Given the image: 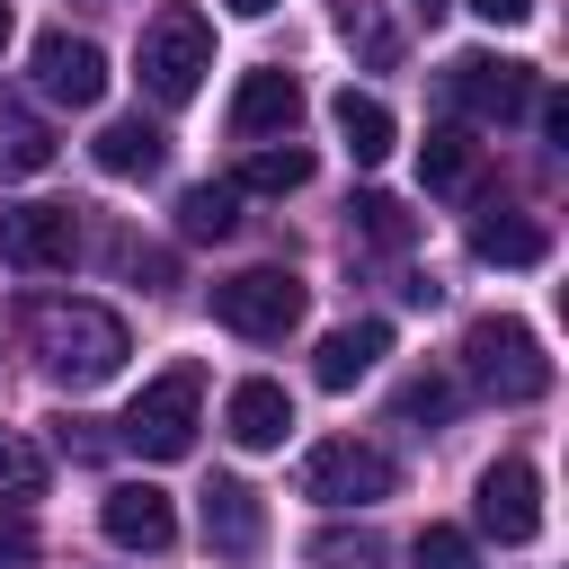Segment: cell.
<instances>
[{
  "label": "cell",
  "instance_id": "cell-16",
  "mask_svg": "<svg viewBox=\"0 0 569 569\" xmlns=\"http://www.w3.org/2000/svg\"><path fill=\"white\" fill-rule=\"evenodd\" d=\"M89 151H98V169H107V178H151V169L169 160V133H160L151 116H116Z\"/></svg>",
  "mask_w": 569,
  "mask_h": 569
},
{
  "label": "cell",
  "instance_id": "cell-15",
  "mask_svg": "<svg viewBox=\"0 0 569 569\" xmlns=\"http://www.w3.org/2000/svg\"><path fill=\"white\" fill-rule=\"evenodd\" d=\"M204 542L231 551V560H249V551L267 542V507H258L249 480H213V489H204Z\"/></svg>",
  "mask_w": 569,
  "mask_h": 569
},
{
  "label": "cell",
  "instance_id": "cell-17",
  "mask_svg": "<svg viewBox=\"0 0 569 569\" xmlns=\"http://www.w3.org/2000/svg\"><path fill=\"white\" fill-rule=\"evenodd\" d=\"M329 124H338V142H347L356 160H391V107H382L373 89H338V98H329Z\"/></svg>",
  "mask_w": 569,
  "mask_h": 569
},
{
  "label": "cell",
  "instance_id": "cell-28",
  "mask_svg": "<svg viewBox=\"0 0 569 569\" xmlns=\"http://www.w3.org/2000/svg\"><path fill=\"white\" fill-rule=\"evenodd\" d=\"M0 560H9V569H18V560H36V525H27L18 507L0 516Z\"/></svg>",
  "mask_w": 569,
  "mask_h": 569
},
{
  "label": "cell",
  "instance_id": "cell-20",
  "mask_svg": "<svg viewBox=\"0 0 569 569\" xmlns=\"http://www.w3.org/2000/svg\"><path fill=\"white\" fill-rule=\"evenodd\" d=\"M418 169H427V187H436V196H462V187H471V169H480V142H471L462 124H436V133H427V151H418Z\"/></svg>",
  "mask_w": 569,
  "mask_h": 569
},
{
  "label": "cell",
  "instance_id": "cell-25",
  "mask_svg": "<svg viewBox=\"0 0 569 569\" xmlns=\"http://www.w3.org/2000/svg\"><path fill=\"white\" fill-rule=\"evenodd\" d=\"M409 560H418V569H471V533H462V525H427V533L409 542Z\"/></svg>",
  "mask_w": 569,
  "mask_h": 569
},
{
  "label": "cell",
  "instance_id": "cell-22",
  "mask_svg": "<svg viewBox=\"0 0 569 569\" xmlns=\"http://www.w3.org/2000/svg\"><path fill=\"white\" fill-rule=\"evenodd\" d=\"M231 222H240V187H231V178H213V187H187V196H178V231H187V240H222Z\"/></svg>",
  "mask_w": 569,
  "mask_h": 569
},
{
  "label": "cell",
  "instance_id": "cell-31",
  "mask_svg": "<svg viewBox=\"0 0 569 569\" xmlns=\"http://www.w3.org/2000/svg\"><path fill=\"white\" fill-rule=\"evenodd\" d=\"M0 44H9V0H0Z\"/></svg>",
  "mask_w": 569,
  "mask_h": 569
},
{
  "label": "cell",
  "instance_id": "cell-24",
  "mask_svg": "<svg viewBox=\"0 0 569 569\" xmlns=\"http://www.w3.org/2000/svg\"><path fill=\"white\" fill-rule=\"evenodd\" d=\"M36 489H44V453L18 427H0V498H36Z\"/></svg>",
  "mask_w": 569,
  "mask_h": 569
},
{
  "label": "cell",
  "instance_id": "cell-8",
  "mask_svg": "<svg viewBox=\"0 0 569 569\" xmlns=\"http://www.w3.org/2000/svg\"><path fill=\"white\" fill-rule=\"evenodd\" d=\"M0 258L27 267V276L71 267L80 258V213L71 204H18V213H0Z\"/></svg>",
  "mask_w": 569,
  "mask_h": 569
},
{
  "label": "cell",
  "instance_id": "cell-26",
  "mask_svg": "<svg viewBox=\"0 0 569 569\" xmlns=\"http://www.w3.org/2000/svg\"><path fill=\"white\" fill-rule=\"evenodd\" d=\"M400 418H427V427L453 418V382H445V373H418V382L400 391Z\"/></svg>",
  "mask_w": 569,
  "mask_h": 569
},
{
  "label": "cell",
  "instance_id": "cell-12",
  "mask_svg": "<svg viewBox=\"0 0 569 569\" xmlns=\"http://www.w3.org/2000/svg\"><path fill=\"white\" fill-rule=\"evenodd\" d=\"M382 356H391V329H382V320H347V329H329V338H320L311 382H320V391H356Z\"/></svg>",
  "mask_w": 569,
  "mask_h": 569
},
{
  "label": "cell",
  "instance_id": "cell-7",
  "mask_svg": "<svg viewBox=\"0 0 569 569\" xmlns=\"http://www.w3.org/2000/svg\"><path fill=\"white\" fill-rule=\"evenodd\" d=\"M445 89H453V107L480 116V124H516V116H533V98H542L533 62H507V53H453Z\"/></svg>",
  "mask_w": 569,
  "mask_h": 569
},
{
  "label": "cell",
  "instance_id": "cell-23",
  "mask_svg": "<svg viewBox=\"0 0 569 569\" xmlns=\"http://www.w3.org/2000/svg\"><path fill=\"white\" fill-rule=\"evenodd\" d=\"M347 222H356V240H373V249H409V213H400V196H356Z\"/></svg>",
  "mask_w": 569,
  "mask_h": 569
},
{
  "label": "cell",
  "instance_id": "cell-18",
  "mask_svg": "<svg viewBox=\"0 0 569 569\" xmlns=\"http://www.w3.org/2000/svg\"><path fill=\"white\" fill-rule=\"evenodd\" d=\"M471 249H480L489 267H542V249H551V240H542V222H525V213H498V204H489V213L471 222Z\"/></svg>",
  "mask_w": 569,
  "mask_h": 569
},
{
  "label": "cell",
  "instance_id": "cell-5",
  "mask_svg": "<svg viewBox=\"0 0 569 569\" xmlns=\"http://www.w3.org/2000/svg\"><path fill=\"white\" fill-rule=\"evenodd\" d=\"M213 320L240 329V338H284L302 320V276L293 267H240L213 284Z\"/></svg>",
  "mask_w": 569,
  "mask_h": 569
},
{
  "label": "cell",
  "instance_id": "cell-6",
  "mask_svg": "<svg viewBox=\"0 0 569 569\" xmlns=\"http://www.w3.org/2000/svg\"><path fill=\"white\" fill-rule=\"evenodd\" d=\"M391 453L382 445H356V436H329V445H311V462H302V498H320V507H382L391 498Z\"/></svg>",
  "mask_w": 569,
  "mask_h": 569
},
{
  "label": "cell",
  "instance_id": "cell-10",
  "mask_svg": "<svg viewBox=\"0 0 569 569\" xmlns=\"http://www.w3.org/2000/svg\"><path fill=\"white\" fill-rule=\"evenodd\" d=\"M480 533L489 542H533L542 533V480H533V462H489L480 471Z\"/></svg>",
  "mask_w": 569,
  "mask_h": 569
},
{
  "label": "cell",
  "instance_id": "cell-13",
  "mask_svg": "<svg viewBox=\"0 0 569 569\" xmlns=\"http://www.w3.org/2000/svg\"><path fill=\"white\" fill-rule=\"evenodd\" d=\"M222 427H231L240 453H276V445L293 436V400H284V382H240V391L222 400Z\"/></svg>",
  "mask_w": 569,
  "mask_h": 569
},
{
  "label": "cell",
  "instance_id": "cell-2",
  "mask_svg": "<svg viewBox=\"0 0 569 569\" xmlns=\"http://www.w3.org/2000/svg\"><path fill=\"white\" fill-rule=\"evenodd\" d=\"M196 427H204V373H196V365L151 373V382L133 391V409L116 418V436H124L142 462H178V453H196Z\"/></svg>",
  "mask_w": 569,
  "mask_h": 569
},
{
  "label": "cell",
  "instance_id": "cell-3",
  "mask_svg": "<svg viewBox=\"0 0 569 569\" xmlns=\"http://www.w3.org/2000/svg\"><path fill=\"white\" fill-rule=\"evenodd\" d=\"M204 71H213V27H204V9L169 0V9L142 27V89H151L160 107H187V98L204 89Z\"/></svg>",
  "mask_w": 569,
  "mask_h": 569
},
{
  "label": "cell",
  "instance_id": "cell-4",
  "mask_svg": "<svg viewBox=\"0 0 569 569\" xmlns=\"http://www.w3.org/2000/svg\"><path fill=\"white\" fill-rule=\"evenodd\" d=\"M462 373L489 391V400H542L551 391V356L525 320H471L462 338Z\"/></svg>",
  "mask_w": 569,
  "mask_h": 569
},
{
  "label": "cell",
  "instance_id": "cell-1",
  "mask_svg": "<svg viewBox=\"0 0 569 569\" xmlns=\"http://www.w3.org/2000/svg\"><path fill=\"white\" fill-rule=\"evenodd\" d=\"M27 338H36V365H44L62 391H98V382H116L124 356H133V338H124V320H116L107 302H36V311H27Z\"/></svg>",
  "mask_w": 569,
  "mask_h": 569
},
{
  "label": "cell",
  "instance_id": "cell-21",
  "mask_svg": "<svg viewBox=\"0 0 569 569\" xmlns=\"http://www.w3.org/2000/svg\"><path fill=\"white\" fill-rule=\"evenodd\" d=\"M302 178H311V151H302V142H267V151H249V160H240V178H231V187H240V196H293Z\"/></svg>",
  "mask_w": 569,
  "mask_h": 569
},
{
  "label": "cell",
  "instance_id": "cell-9",
  "mask_svg": "<svg viewBox=\"0 0 569 569\" xmlns=\"http://www.w3.org/2000/svg\"><path fill=\"white\" fill-rule=\"evenodd\" d=\"M36 89L53 107H98L107 98V53L89 36H71V27H44L36 36Z\"/></svg>",
  "mask_w": 569,
  "mask_h": 569
},
{
  "label": "cell",
  "instance_id": "cell-14",
  "mask_svg": "<svg viewBox=\"0 0 569 569\" xmlns=\"http://www.w3.org/2000/svg\"><path fill=\"white\" fill-rule=\"evenodd\" d=\"M293 116H302V80H293V71H249L240 98H231V133H240V142L293 133Z\"/></svg>",
  "mask_w": 569,
  "mask_h": 569
},
{
  "label": "cell",
  "instance_id": "cell-11",
  "mask_svg": "<svg viewBox=\"0 0 569 569\" xmlns=\"http://www.w3.org/2000/svg\"><path fill=\"white\" fill-rule=\"evenodd\" d=\"M98 525H107L116 551H169V542H178V507H169V489H151V480H116V489L98 498Z\"/></svg>",
  "mask_w": 569,
  "mask_h": 569
},
{
  "label": "cell",
  "instance_id": "cell-30",
  "mask_svg": "<svg viewBox=\"0 0 569 569\" xmlns=\"http://www.w3.org/2000/svg\"><path fill=\"white\" fill-rule=\"evenodd\" d=\"M231 9H240V18H267V9H276V0H231Z\"/></svg>",
  "mask_w": 569,
  "mask_h": 569
},
{
  "label": "cell",
  "instance_id": "cell-27",
  "mask_svg": "<svg viewBox=\"0 0 569 569\" xmlns=\"http://www.w3.org/2000/svg\"><path fill=\"white\" fill-rule=\"evenodd\" d=\"M311 551H320L329 569H373V560H382V542H373V533H320Z\"/></svg>",
  "mask_w": 569,
  "mask_h": 569
},
{
  "label": "cell",
  "instance_id": "cell-29",
  "mask_svg": "<svg viewBox=\"0 0 569 569\" xmlns=\"http://www.w3.org/2000/svg\"><path fill=\"white\" fill-rule=\"evenodd\" d=\"M471 18H489V27H525L533 18V0H462Z\"/></svg>",
  "mask_w": 569,
  "mask_h": 569
},
{
  "label": "cell",
  "instance_id": "cell-19",
  "mask_svg": "<svg viewBox=\"0 0 569 569\" xmlns=\"http://www.w3.org/2000/svg\"><path fill=\"white\" fill-rule=\"evenodd\" d=\"M53 169V124L27 107H0V178H36Z\"/></svg>",
  "mask_w": 569,
  "mask_h": 569
}]
</instances>
